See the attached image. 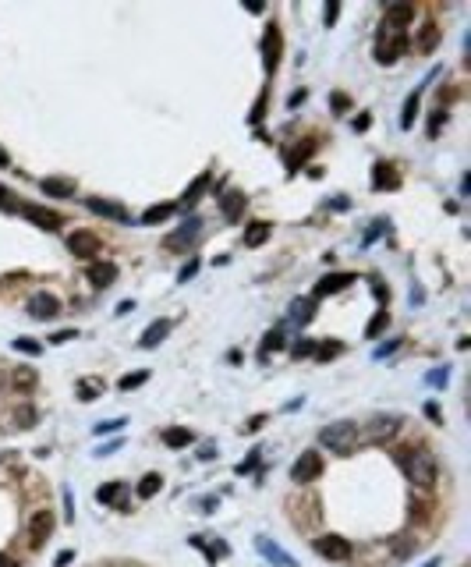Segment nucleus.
<instances>
[{
	"mask_svg": "<svg viewBox=\"0 0 471 567\" xmlns=\"http://www.w3.org/2000/svg\"><path fill=\"white\" fill-rule=\"evenodd\" d=\"M397 465L404 468V475H408V482H415L418 490H433L436 486V458L426 450V447H408V450H401L397 454Z\"/></svg>",
	"mask_w": 471,
	"mask_h": 567,
	"instance_id": "1",
	"label": "nucleus"
},
{
	"mask_svg": "<svg viewBox=\"0 0 471 567\" xmlns=\"http://www.w3.org/2000/svg\"><path fill=\"white\" fill-rule=\"evenodd\" d=\"M404 46H408V32L383 21V28H379V36H376V60H379V64H394V60L404 53Z\"/></svg>",
	"mask_w": 471,
	"mask_h": 567,
	"instance_id": "2",
	"label": "nucleus"
},
{
	"mask_svg": "<svg viewBox=\"0 0 471 567\" xmlns=\"http://www.w3.org/2000/svg\"><path fill=\"white\" fill-rule=\"evenodd\" d=\"M319 443L330 447L333 454H351L354 443H358V426H354V422H330V426L319 433Z\"/></svg>",
	"mask_w": 471,
	"mask_h": 567,
	"instance_id": "3",
	"label": "nucleus"
},
{
	"mask_svg": "<svg viewBox=\"0 0 471 567\" xmlns=\"http://www.w3.org/2000/svg\"><path fill=\"white\" fill-rule=\"evenodd\" d=\"M323 475V458L315 454V450H305L294 465H291V479L294 482H312V479H319Z\"/></svg>",
	"mask_w": 471,
	"mask_h": 567,
	"instance_id": "4",
	"label": "nucleus"
},
{
	"mask_svg": "<svg viewBox=\"0 0 471 567\" xmlns=\"http://www.w3.org/2000/svg\"><path fill=\"white\" fill-rule=\"evenodd\" d=\"M255 550H259V557L262 561H269L273 567H298L294 564V557L283 550V546H276L273 539H266V536H255Z\"/></svg>",
	"mask_w": 471,
	"mask_h": 567,
	"instance_id": "5",
	"label": "nucleus"
},
{
	"mask_svg": "<svg viewBox=\"0 0 471 567\" xmlns=\"http://www.w3.org/2000/svg\"><path fill=\"white\" fill-rule=\"evenodd\" d=\"M199 227H202V220H199V217H188V220H185L174 234H167V242H163V245H167V249H174V252H181V249H188V245L199 238Z\"/></svg>",
	"mask_w": 471,
	"mask_h": 567,
	"instance_id": "6",
	"label": "nucleus"
},
{
	"mask_svg": "<svg viewBox=\"0 0 471 567\" xmlns=\"http://www.w3.org/2000/svg\"><path fill=\"white\" fill-rule=\"evenodd\" d=\"M67 249H71L75 259H92V256H99V238L92 231H75L67 238Z\"/></svg>",
	"mask_w": 471,
	"mask_h": 567,
	"instance_id": "7",
	"label": "nucleus"
},
{
	"mask_svg": "<svg viewBox=\"0 0 471 567\" xmlns=\"http://www.w3.org/2000/svg\"><path fill=\"white\" fill-rule=\"evenodd\" d=\"M25 308H28V315H32V319H53V315L60 312V301H57L53 294H46V291H36V294L28 298V305H25Z\"/></svg>",
	"mask_w": 471,
	"mask_h": 567,
	"instance_id": "8",
	"label": "nucleus"
},
{
	"mask_svg": "<svg viewBox=\"0 0 471 567\" xmlns=\"http://www.w3.org/2000/svg\"><path fill=\"white\" fill-rule=\"evenodd\" d=\"M315 554L326 557V561H347L351 557V543L340 539V536H323V539H315Z\"/></svg>",
	"mask_w": 471,
	"mask_h": 567,
	"instance_id": "9",
	"label": "nucleus"
},
{
	"mask_svg": "<svg viewBox=\"0 0 471 567\" xmlns=\"http://www.w3.org/2000/svg\"><path fill=\"white\" fill-rule=\"evenodd\" d=\"M276 64H280V32H276V25H269L262 36V68L276 71Z\"/></svg>",
	"mask_w": 471,
	"mask_h": 567,
	"instance_id": "10",
	"label": "nucleus"
},
{
	"mask_svg": "<svg viewBox=\"0 0 471 567\" xmlns=\"http://www.w3.org/2000/svg\"><path fill=\"white\" fill-rule=\"evenodd\" d=\"M89 210L99 213V217H107V220H117V224H128V220H131V213H128L121 202H110V199H89Z\"/></svg>",
	"mask_w": 471,
	"mask_h": 567,
	"instance_id": "11",
	"label": "nucleus"
},
{
	"mask_svg": "<svg viewBox=\"0 0 471 567\" xmlns=\"http://www.w3.org/2000/svg\"><path fill=\"white\" fill-rule=\"evenodd\" d=\"M21 213H25V220H32V224L43 227V231H57V227H60V213H53V210H46V206H25Z\"/></svg>",
	"mask_w": 471,
	"mask_h": 567,
	"instance_id": "12",
	"label": "nucleus"
},
{
	"mask_svg": "<svg viewBox=\"0 0 471 567\" xmlns=\"http://www.w3.org/2000/svg\"><path fill=\"white\" fill-rule=\"evenodd\" d=\"M397 429H401V415H376L369 422V436L372 440H390Z\"/></svg>",
	"mask_w": 471,
	"mask_h": 567,
	"instance_id": "13",
	"label": "nucleus"
},
{
	"mask_svg": "<svg viewBox=\"0 0 471 567\" xmlns=\"http://www.w3.org/2000/svg\"><path fill=\"white\" fill-rule=\"evenodd\" d=\"M351 284H354V274H326L323 281L315 284V298L337 294V291H344V287H351Z\"/></svg>",
	"mask_w": 471,
	"mask_h": 567,
	"instance_id": "14",
	"label": "nucleus"
},
{
	"mask_svg": "<svg viewBox=\"0 0 471 567\" xmlns=\"http://www.w3.org/2000/svg\"><path fill=\"white\" fill-rule=\"evenodd\" d=\"M50 532H53V518H50V511H39V514L32 518V525H28V536H32V546H43Z\"/></svg>",
	"mask_w": 471,
	"mask_h": 567,
	"instance_id": "15",
	"label": "nucleus"
},
{
	"mask_svg": "<svg viewBox=\"0 0 471 567\" xmlns=\"http://www.w3.org/2000/svg\"><path fill=\"white\" fill-rule=\"evenodd\" d=\"M39 188L46 195H53V199H71L75 195V181H67V178H43Z\"/></svg>",
	"mask_w": 471,
	"mask_h": 567,
	"instance_id": "16",
	"label": "nucleus"
},
{
	"mask_svg": "<svg viewBox=\"0 0 471 567\" xmlns=\"http://www.w3.org/2000/svg\"><path fill=\"white\" fill-rule=\"evenodd\" d=\"M167 333H170V319H156V323H149V326L142 330L139 344H142V347H156V344H160Z\"/></svg>",
	"mask_w": 471,
	"mask_h": 567,
	"instance_id": "17",
	"label": "nucleus"
},
{
	"mask_svg": "<svg viewBox=\"0 0 471 567\" xmlns=\"http://www.w3.org/2000/svg\"><path fill=\"white\" fill-rule=\"evenodd\" d=\"M89 281L96 284V287H110V284L117 281V266L114 263H92L89 266Z\"/></svg>",
	"mask_w": 471,
	"mask_h": 567,
	"instance_id": "18",
	"label": "nucleus"
},
{
	"mask_svg": "<svg viewBox=\"0 0 471 567\" xmlns=\"http://www.w3.org/2000/svg\"><path fill=\"white\" fill-rule=\"evenodd\" d=\"M411 18H415V7H411V4H390L383 21H386V25H397V28H404Z\"/></svg>",
	"mask_w": 471,
	"mask_h": 567,
	"instance_id": "19",
	"label": "nucleus"
},
{
	"mask_svg": "<svg viewBox=\"0 0 471 567\" xmlns=\"http://www.w3.org/2000/svg\"><path fill=\"white\" fill-rule=\"evenodd\" d=\"M220 210H224L227 220H237L241 210H244V195H241V192H227V195L220 199Z\"/></svg>",
	"mask_w": 471,
	"mask_h": 567,
	"instance_id": "20",
	"label": "nucleus"
},
{
	"mask_svg": "<svg viewBox=\"0 0 471 567\" xmlns=\"http://www.w3.org/2000/svg\"><path fill=\"white\" fill-rule=\"evenodd\" d=\"M266 238H269V224H262V220L248 224V231H244V245H248V249H259Z\"/></svg>",
	"mask_w": 471,
	"mask_h": 567,
	"instance_id": "21",
	"label": "nucleus"
},
{
	"mask_svg": "<svg viewBox=\"0 0 471 567\" xmlns=\"http://www.w3.org/2000/svg\"><path fill=\"white\" fill-rule=\"evenodd\" d=\"M312 312H315V301H312V298L294 301V305H291V323H294V326H305V323L312 319Z\"/></svg>",
	"mask_w": 471,
	"mask_h": 567,
	"instance_id": "22",
	"label": "nucleus"
},
{
	"mask_svg": "<svg viewBox=\"0 0 471 567\" xmlns=\"http://www.w3.org/2000/svg\"><path fill=\"white\" fill-rule=\"evenodd\" d=\"M163 443H167V447H174V450H178V447H188V443H192V429L174 426V429H167V433H163Z\"/></svg>",
	"mask_w": 471,
	"mask_h": 567,
	"instance_id": "23",
	"label": "nucleus"
},
{
	"mask_svg": "<svg viewBox=\"0 0 471 567\" xmlns=\"http://www.w3.org/2000/svg\"><path fill=\"white\" fill-rule=\"evenodd\" d=\"M418 99H422V92L415 89L408 99H404V114H401V128H411L415 124V114H418Z\"/></svg>",
	"mask_w": 471,
	"mask_h": 567,
	"instance_id": "24",
	"label": "nucleus"
},
{
	"mask_svg": "<svg viewBox=\"0 0 471 567\" xmlns=\"http://www.w3.org/2000/svg\"><path fill=\"white\" fill-rule=\"evenodd\" d=\"M170 213H174V206H167V202H163V206H149V210L142 213V224H146V227H153V224H163Z\"/></svg>",
	"mask_w": 471,
	"mask_h": 567,
	"instance_id": "25",
	"label": "nucleus"
},
{
	"mask_svg": "<svg viewBox=\"0 0 471 567\" xmlns=\"http://www.w3.org/2000/svg\"><path fill=\"white\" fill-rule=\"evenodd\" d=\"M394 167L386 163H376V178H372V188H397V178L390 174Z\"/></svg>",
	"mask_w": 471,
	"mask_h": 567,
	"instance_id": "26",
	"label": "nucleus"
},
{
	"mask_svg": "<svg viewBox=\"0 0 471 567\" xmlns=\"http://www.w3.org/2000/svg\"><path fill=\"white\" fill-rule=\"evenodd\" d=\"M206 188H210V174H199V178L192 181V188L185 192V206H195V202H199V195H202Z\"/></svg>",
	"mask_w": 471,
	"mask_h": 567,
	"instance_id": "27",
	"label": "nucleus"
},
{
	"mask_svg": "<svg viewBox=\"0 0 471 567\" xmlns=\"http://www.w3.org/2000/svg\"><path fill=\"white\" fill-rule=\"evenodd\" d=\"M160 486H163V479H160L156 472H149V475L139 482V497H142V500H149V497H156V493H160Z\"/></svg>",
	"mask_w": 471,
	"mask_h": 567,
	"instance_id": "28",
	"label": "nucleus"
},
{
	"mask_svg": "<svg viewBox=\"0 0 471 567\" xmlns=\"http://www.w3.org/2000/svg\"><path fill=\"white\" fill-rule=\"evenodd\" d=\"M121 493H124V482H110V486H99V490H96V500H99V504H117Z\"/></svg>",
	"mask_w": 471,
	"mask_h": 567,
	"instance_id": "29",
	"label": "nucleus"
},
{
	"mask_svg": "<svg viewBox=\"0 0 471 567\" xmlns=\"http://www.w3.org/2000/svg\"><path fill=\"white\" fill-rule=\"evenodd\" d=\"M436 43H440V28H436V25H426V28H422V36H418V50H422V53H429Z\"/></svg>",
	"mask_w": 471,
	"mask_h": 567,
	"instance_id": "30",
	"label": "nucleus"
},
{
	"mask_svg": "<svg viewBox=\"0 0 471 567\" xmlns=\"http://www.w3.org/2000/svg\"><path fill=\"white\" fill-rule=\"evenodd\" d=\"M386 323H390V312H386V308H379V312H376V319L365 326V337H369V340H372V337H379V333L386 330Z\"/></svg>",
	"mask_w": 471,
	"mask_h": 567,
	"instance_id": "31",
	"label": "nucleus"
},
{
	"mask_svg": "<svg viewBox=\"0 0 471 567\" xmlns=\"http://www.w3.org/2000/svg\"><path fill=\"white\" fill-rule=\"evenodd\" d=\"M443 121H447V110H443V107H436V110H433V117H429V139H436V135H440Z\"/></svg>",
	"mask_w": 471,
	"mask_h": 567,
	"instance_id": "32",
	"label": "nucleus"
},
{
	"mask_svg": "<svg viewBox=\"0 0 471 567\" xmlns=\"http://www.w3.org/2000/svg\"><path fill=\"white\" fill-rule=\"evenodd\" d=\"M14 351H25V355H39V351H43V344H39V340H32V337H18V340H14Z\"/></svg>",
	"mask_w": 471,
	"mask_h": 567,
	"instance_id": "33",
	"label": "nucleus"
},
{
	"mask_svg": "<svg viewBox=\"0 0 471 567\" xmlns=\"http://www.w3.org/2000/svg\"><path fill=\"white\" fill-rule=\"evenodd\" d=\"M319 362H330V358H337L340 355V344H315V351H312Z\"/></svg>",
	"mask_w": 471,
	"mask_h": 567,
	"instance_id": "34",
	"label": "nucleus"
},
{
	"mask_svg": "<svg viewBox=\"0 0 471 567\" xmlns=\"http://www.w3.org/2000/svg\"><path fill=\"white\" fill-rule=\"evenodd\" d=\"M14 422H18V429H32V426H36V411H32V408H18V411H14Z\"/></svg>",
	"mask_w": 471,
	"mask_h": 567,
	"instance_id": "35",
	"label": "nucleus"
},
{
	"mask_svg": "<svg viewBox=\"0 0 471 567\" xmlns=\"http://www.w3.org/2000/svg\"><path fill=\"white\" fill-rule=\"evenodd\" d=\"M124 426H128L124 418H110V422H99V426H92V433H96V436H103V433H121Z\"/></svg>",
	"mask_w": 471,
	"mask_h": 567,
	"instance_id": "36",
	"label": "nucleus"
},
{
	"mask_svg": "<svg viewBox=\"0 0 471 567\" xmlns=\"http://www.w3.org/2000/svg\"><path fill=\"white\" fill-rule=\"evenodd\" d=\"M276 347H283V333H280V330H269L266 340H262V355H266V351H276Z\"/></svg>",
	"mask_w": 471,
	"mask_h": 567,
	"instance_id": "37",
	"label": "nucleus"
},
{
	"mask_svg": "<svg viewBox=\"0 0 471 567\" xmlns=\"http://www.w3.org/2000/svg\"><path fill=\"white\" fill-rule=\"evenodd\" d=\"M312 351H315V340H308V337H301V340L291 347V355H294V358H305V355H312Z\"/></svg>",
	"mask_w": 471,
	"mask_h": 567,
	"instance_id": "38",
	"label": "nucleus"
},
{
	"mask_svg": "<svg viewBox=\"0 0 471 567\" xmlns=\"http://www.w3.org/2000/svg\"><path fill=\"white\" fill-rule=\"evenodd\" d=\"M447 379H450V369H447V365L426 376V383H429V387H447Z\"/></svg>",
	"mask_w": 471,
	"mask_h": 567,
	"instance_id": "39",
	"label": "nucleus"
},
{
	"mask_svg": "<svg viewBox=\"0 0 471 567\" xmlns=\"http://www.w3.org/2000/svg\"><path fill=\"white\" fill-rule=\"evenodd\" d=\"M78 394H82V401H96V394H99V383H92V379H82V383H78Z\"/></svg>",
	"mask_w": 471,
	"mask_h": 567,
	"instance_id": "40",
	"label": "nucleus"
},
{
	"mask_svg": "<svg viewBox=\"0 0 471 567\" xmlns=\"http://www.w3.org/2000/svg\"><path fill=\"white\" fill-rule=\"evenodd\" d=\"M146 379H149V372H135V376H124L117 387H121V390H131V387H142Z\"/></svg>",
	"mask_w": 471,
	"mask_h": 567,
	"instance_id": "41",
	"label": "nucleus"
},
{
	"mask_svg": "<svg viewBox=\"0 0 471 567\" xmlns=\"http://www.w3.org/2000/svg\"><path fill=\"white\" fill-rule=\"evenodd\" d=\"M0 210H4V213H14V210H18V202L11 199V192H7L4 185H0Z\"/></svg>",
	"mask_w": 471,
	"mask_h": 567,
	"instance_id": "42",
	"label": "nucleus"
},
{
	"mask_svg": "<svg viewBox=\"0 0 471 567\" xmlns=\"http://www.w3.org/2000/svg\"><path fill=\"white\" fill-rule=\"evenodd\" d=\"M259 454H262V450H251V458H248V461H241V465H237V468H234L237 475H244V472H251V468L259 465Z\"/></svg>",
	"mask_w": 471,
	"mask_h": 567,
	"instance_id": "43",
	"label": "nucleus"
},
{
	"mask_svg": "<svg viewBox=\"0 0 471 567\" xmlns=\"http://www.w3.org/2000/svg\"><path fill=\"white\" fill-rule=\"evenodd\" d=\"M337 14H340V4H326V7H323V21H326V25H333Z\"/></svg>",
	"mask_w": 471,
	"mask_h": 567,
	"instance_id": "44",
	"label": "nucleus"
},
{
	"mask_svg": "<svg viewBox=\"0 0 471 567\" xmlns=\"http://www.w3.org/2000/svg\"><path fill=\"white\" fill-rule=\"evenodd\" d=\"M195 274H199V263H188V266L181 270V277H178V281H181V284H188L192 277H195Z\"/></svg>",
	"mask_w": 471,
	"mask_h": 567,
	"instance_id": "45",
	"label": "nucleus"
},
{
	"mask_svg": "<svg viewBox=\"0 0 471 567\" xmlns=\"http://www.w3.org/2000/svg\"><path fill=\"white\" fill-rule=\"evenodd\" d=\"M50 340H53V344H67V340H75V330H60V333H53Z\"/></svg>",
	"mask_w": 471,
	"mask_h": 567,
	"instance_id": "46",
	"label": "nucleus"
},
{
	"mask_svg": "<svg viewBox=\"0 0 471 567\" xmlns=\"http://www.w3.org/2000/svg\"><path fill=\"white\" fill-rule=\"evenodd\" d=\"M14 383H18V387H32L36 376H32V372H14Z\"/></svg>",
	"mask_w": 471,
	"mask_h": 567,
	"instance_id": "47",
	"label": "nucleus"
},
{
	"mask_svg": "<svg viewBox=\"0 0 471 567\" xmlns=\"http://www.w3.org/2000/svg\"><path fill=\"white\" fill-rule=\"evenodd\" d=\"M262 422H266V415H255V418H248L244 433H259V429H262Z\"/></svg>",
	"mask_w": 471,
	"mask_h": 567,
	"instance_id": "48",
	"label": "nucleus"
},
{
	"mask_svg": "<svg viewBox=\"0 0 471 567\" xmlns=\"http://www.w3.org/2000/svg\"><path fill=\"white\" fill-rule=\"evenodd\" d=\"M71 561H75V554H71V550H64V554H57L53 567H64V564H71Z\"/></svg>",
	"mask_w": 471,
	"mask_h": 567,
	"instance_id": "49",
	"label": "nucleus"
},
{
	"mask_svg": "<svg viewBox=\"0 0 471 567\" xmlns=\"http://www.w3.org/2000/svg\"><path fill=\"white\" fill-rule=\"evenodd\" d=\"M390 351H397V340H390V344H386V347H379V351H376V358H386V355H390Z\"/></svg>",
	"mask_w": 471,
	"mask_h": 567,
	"instance_id": "50",
	"label": "nucleus"
},
{
	"mask_svg": "<svg viewBox=\"0 0 471 567\" xmlns=\"http://www.w3.org/2000/svg\"><path fill=\"white\" fill-rule=\"evenodd\" d=\"M426 415H429L433 422H440V408H436V404H426Z\"/></svg>",
	"mask_w": 471,
	"mask_h": 567,
	"instance_id": "51",
	"label": "nucleus"
},
{
	"mask_svg": "<svg viewBox=\"0 0 471 567\" xmlns=\"http://www.w3.org/2000/svg\"><path fill=\"white\" fill-rule=\"evenodd\" d=\"M333 107H337V110H347V96H333Z\"/></svg>",
	"mask_w": 471,
	"mask_h": 567,
	"instance_id": "52",
	"label": "nucleus"
},
{
	"mask_svg": "<svg viewBox=\"0 0 471 567\" xmlns=\"http://www.w3.org/2000/svg\"><path fill=\"white\" fill-rule=\"evenodd\" d=\"M262 110H266V99H259V103H255V114H251V121H259V117H262Z\"/></svg>",
	"mask_w": 471,
	"mask_h": 567,
	"instance_id": "53",
	"label": "nucleus"
},
{
	"mask_svg": "<svg viewBox=\"0 0 471 567\" xmlns=\"http://www.w3.org/2000/svg\"><path fill=\"white\" fill-rule=\"evenodd\" d=\"M131 308H135V301H121V305H117V315H124V312H131Z\"/></svg>",
	"mask_w": 471,
	"mask_h": 567,
	"instance_id": "54",
	"label": "nucleus"
},
{
	"mask_svg": "<svg viewBox=\"0 0 471 567\" xmlns=\"http://www.w3.org/2000/svg\"><path fill=\"white\" fill-rule=\"evenodd\" d=\"M0 567H18V561H14V557H7V554H0Z\"/></svg>",
	"mask_w": 471,
	"mask_h": 567,
	"instance_id": "55",
	"label": "nucleus"
},
{
	"mask_svg": "<svg viewBox=\"0 0 471 567\" xmlns=\"http://www.w3.org/2000/svg\"><path fill=\"white\" fill-rule=\"evenodd\" d=\"M422 567H440V557H433V561H426Z\"/></svg>",
	"mask_w": 471,
	"mask_h": 567,
	"instance_id": "56",
	"label": "nucleus"
},
{
	"mask_svg": "<svg viewBox=\"0 0 471 567\" xmlns=\"http://www.w3.org/2000/svg\"><path fill=\"white\" fill-rule=\"evenodd\" d=\"M0 167H7V153L4 149H0Z\"/></svg>",
	"mask_w": 471,
	"mask_h": 567,
	"instance_id": "57",
	"label": "nucleus"
}]
</instances>
